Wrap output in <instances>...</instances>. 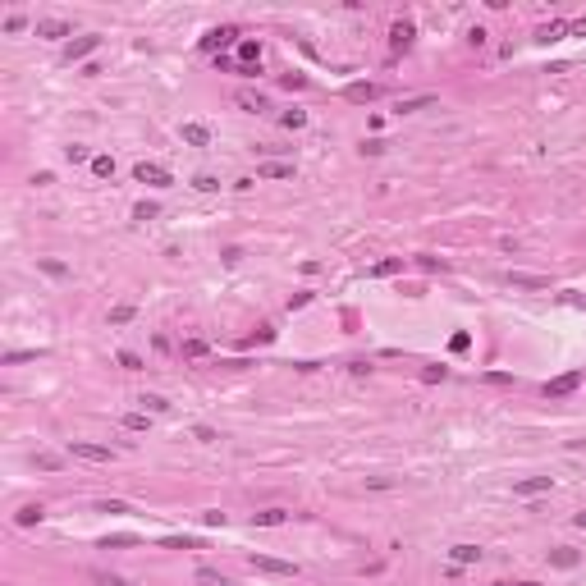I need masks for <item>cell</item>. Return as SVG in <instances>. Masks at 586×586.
<instances>
[{
	"mask_svg": "<svg viewBox=\"0 0 586 586\" xmlns=\"http://www.w3.org/2000/svg\"><path fill=\"white\" fill-rule=\"evenodd\" d=\"M37 266H42V270H46V275H51V280H64V275H69V266H64V261H55V257H42V261H37Z\"/></svg>",
	"mask_w": 586,
	"mask_h": 586,
	"instance_id": "obj_22",
	"label": "cell"
},
{
	"mask_svg": "<svg viewBox=\"0 0 586 586\" xmlns=\"http://www.w3.org/2000/svg\"><path fill=\"white\" fill-rule=\"evenodd\" d=\"M467 344H472L467 335H454V339H449V348H454V353H467Z\"/></svg>",
	"mask_w": 586,
	"mask_h": 586,
	"instance_id": "obj_43",
	"label": "cell"
},
{
	"mask_svg": "<svg viewBox=\"0 0 586 586\" xmlns=\"http://www.w3.org/2000/svg\"><path fill=\"white\" fill-rule=\"evenodd\" d=\"M37 467H42V472H55V467H60V458H55V454H37Z\"/></svg>",
	"mask_w": 586,
	"mask_h": 586,
	"instance_id": "obj_35",
	"label": "cell"
},
{
	"mask_svg": "<svg viewBox=\"0 0 586 586\" xmlns=\"http://www.w3.org/2000/svg\"><path fill=\"white\" fill-rule=\"evenodd\" d=\"M285 522H289L285 509H261V513H252V527H285Z\"/></svg>",
	"mask_w": 586,
	"mask_h": 586,
	"instance_id": "obj_16",
	"label": "cell"
},
{
	"mask_svg": "<svg viewBox=\"0 0 586 586\" xmlns=\"http://www.w3.org/2000/svg\"><path fill=\"white\" fill-rule=\"evenodd\" d=\"M193 188H197V193H216L220 179H216V174H197V179H193Z\"/></svg>",
	"mask_w": 586,
	"mask_h": 586,
	"instance_id": "obj_29",
	"label": "cell"
},
{
	"mask_svg": "<svg viewBox=\"0 0 586 586\" xmlns=\"http://www.w3.org/2000/svg\"><path fill=\"white\" fill-rule=\"evenodd\" d=\"M120 367L124 371H142V357L138 353H120Z\"/></svg>",
	"mask_w": 586,
	"mask_h": 586,
	"instance_id": "obj_34",
	"label": "cell"
},
{
	"mask_svg": "<svg viewBox=\"0 0 586 586\" xmlns=\"http://www.w3.org/2000/svg\"><path fill=\"white\" fill-rule=\"evenodd\" d=\"M413 37H417V28L408 23V18H398V23L389 28V51H394V55H403L408 46H413Z\"/></svg>",
	"mask_w": 586,
	"mask_h": 586,
	"instance_id": "obj_6",
	"label": "cell"
},
{
	"mask_svg": "<svg viewBox=\"0 0 586 586\" xmlns=\"http://www.w3.org/2000/svg\"><path fill=\"white\" fill-rule=\"evenodd\" d=\"M101 586H133V582H124V578H115V573H110V578H101Z\"/></svg>",
	"mask_w": 586,
	"mask_h": 586,
	"instance_id": "obj_46",
	"label": "cell"
},
{
	"mask_svg": "<svg viewBox=\"0 0 586 586\" xmlns=\"http://www.w3.org/2000/svg\"><path fill=\"white\" fill-rule=\"evenodd\" d=\"M124 426H129V431H146L151 417H146V413H124Z\"/></svg>",
	"mask_w": 586,
	"mask_h": 586,
	"instance_id": "obj_27",
	"label": "cell"
},
{
	"mask_svg": "<svg viewBox=\"0 0 586 586\" xmlns=\"http://www.w3.org/2000/svg\"><path fill=\"white\" fill-rule=\"evenodd\" d=\"M444 376H449L444 367H426V371H422V380H426V385H435V380H444Z\"/></svg>",
	"mask_w": 586,
	"mask_h": 586,
	"instance_id": "obj_38",
	"label": "cell"
},
{
	"mask_svg": "<svg viewBox=\"0 0 586 586\" xmlns=\"http://www.w3.org/2000/svg\"><path fill=\"white\" fill-rule=\"evenodd\" d=\"M550 563H554V568H578L582 554H578V550H568V545H559V550H550Z\"/></svg>",
	"mask_w": 586,
	"mask_h": 586,
	"instance_id": "obj_17",
	"label": "cell"
},
{
	"mask_svg": "<svg viewBox=\"0 0 586 586\" xmlns=\"http://www.w3.org/2000/svg\"><path fill=\"white\" fill-rule=\"evenodd\" d=\"M563 33H568V23H563V18H554V23H545L541 33H536V42H545V46H550V42H559Z\"/></svg>",
	"mask_w": 586,
	"mask_h": 586,
	"instance_id": "obj_19",
	"label": "cell"
},
{
	"mask_svg": "<svg viewBox=\"0 0 586 586\" xmlns=\"http://www.w3.org/2000/svg\"><path fill=\"white\" fill-rule=\"evenodd\" d=\"M64 161H69V165H83V161H87V146H78V142L64 146Z\"/></svg>",
	"mask_w": 586,
	"mask_h": 586,
	"instance_id": "obj_33",
	"label": "cell"
},
{
	"mask_svg": "<svg viewBox=\"0 0 586 586\" xmlns=\"http://www.w3.org/2000/svg\"><path fill=\"white\" fill-rule=\"evenodd\" d=\"M193 435H197V440H202V444H216V440H220L216 431H211V426H193Z\"/></svg>",
	"mask_w": 586,
	"mask_h": 586,
	"instance_id": "obj_36",
	"label": "cell"
},
{
	"mask_svg": "<svg viewBox=\"0 0 586 586\" xmlns=\"http://www.w3.org/2000/svg\"><path fill=\"white\" fill-rule=\"evenodd\" d=\"M234 105H243L248 115H261V110H266V96L252 92V87H243V92H234Z\"/></svg>",
	"mask_w": 586,
	"mask_h": 586,
	"instance_id": "obj_11",
	"label": "cell"
},
{
	"mask_svg": "<svg viewBox=\"0 0 586 586\" xmlns=\"http://www.w3.org/2000/svg\"><path fill=\"white\" fill-rule=\"evenodd\" d=\"M248 568L252 573H266V578H298V563L270 559V554H248Z\"/></svg>",
	"mask_w": 586,
	"mask_h": 586,
	"instance_id": "obj_1",
	"label": "cell"
},
{
	"mask_svg": "<svg viewBox=\"0 0 586 586\" xmlns=\"http://www.w3.org/2000/svg\"><path fill=\"white\" fill-rule=\"evenodd\" d=\"M197 582H202V586H234L229 578H220V573H211V568H202V573H197Z\"/></svg>",
	"mask_w": 586,
	"mask_h": 586,
	"instance_id": "obj_30",
	"label": "cell"
},
{
	"mask_svg": "<svg viewBox=\"0 0 586 586\" xmlns=\"http://www.w3.org/2000/svg\"><path fill=\"white\" fill-rule=\"evenodd\" d=\"M486 380H490V385H513V376H509V371H490Z\"/></svg>",
	"mask_w": 586,
	"mask_h": 586,
	"instance_id": "obj_42",
	"label": "cell"
},
{
	"mask_svg": "<svg viewBox=\"0 0 586 586\" xmlns=\"http://www.w3.org/2000/svg\"><path fill=\"white\" fill-rule=\"evenodd\" d=\"M92 174H96V179H110V174H115V161H110V156H92Z\"/></svg>",
	"mask_w": 586,
	"mask_h": 586,
	"instance_id": "obj_24",
	"label": "cell"
},
{
	"mask_svg": "<svg viewBox=\"0 0 586 586\" xmlns=\"http://www.w3.org/2000/svg\"><path fill=\"white\" fill-rule=\"evenodd\" d=\"M257 179H293V161H261Z\"/></svg>",
	"mask_w": 586,
	"mask_h": 586,
	"instance_id": "obj_10",
	"label": "cell"
},
{
	"mask_svg": "<svg viewBox=\"0 0 586 586\" xmlns=\"http://www.w3.org/2000/svg\"><path fill=\"white\" fill-rule=\"evenodd\" d=\"M42 517H46V509H42V504H23V509L14 513V527H37Z\"/></svg>",
	"mask_w": 586,
	"mask_h": 586,
	"instance_id": "obj_15",
	"label": "cell"
},
{
	"mask_svg": "<svg viewBox=\"0 0 586 586\" xmlns=\"http://www.w3.org/2000/svg\"><path fill=\"white\" fill-rule=\"evenodd\" d=\"M435 96H408V101H398V115H413V110H426Z\"/></svg>",
	"mask_w": 586,
	"mask_h": 586,
	"instance_id": "obj_23",
	"label": "cell"
},
{
	"mask_svg": "<svg viewBox=\"0 0 586 586\" xmlns=\"http://www.w3.org/2000/svg\"><path fill=\"white\" fill-rule=\"evenodd\" d=\"M500 586H541V582H500Z\"/></svg>",
	"mask_w": 586,
	"mask_h": 586,
	"instance_id": "obj_48",
	"label": "cell"
},
{
	"mask_svg": "<svg viewBox=\"0 0 586 586\" xmlns=\"http://www.w3.org/2000/svg\"><path fill=\"white\" fill-rule=\"evenodd\" d=\"M23 23H28L23 14H9V18H5V33H23Z\"/></svg>",
	"mask_w": 586,
	"mask_h": 586,
	"instance_id": "obj_39",
	"label": "cell"
},
{
	"mask_svg": "<svg viewBox=\"0 0 586 586\" xmlns=\"http://www.w3.org/2000/svg\"><path fill=\"white\" fill-rule=\"evenodd\" d=\"M449 559H454V568H463V563H481V545H454Z\"/></svg>",
	"mask_w": 586,
	"mask_h": 586,
	"instance_id": "obj_14",
	"label": "cell"
},
{
	"mask_svg": "<svg viewBox=\"0 0 586 586\" xmlns=\"http://www.w3.org/2000/svg\"><path fill=\"white\" fill-rule=\"evenodd\" d=\"M188 545H197V541H188V536L179 541V536H170V541H165V550H188Z\"/></svg>",
	"mask_w": 586,
	"mask_h": 586,
	"instance_id": "obj_40",
	"label": "cell"
},
{
	"mask_svg": "<svg viewBox=\"0 0 586 586\" xmlns=\"http://www.w3.org/2000/svg\"><path fill=\"white\" fill-rule=\"evenodd\" d=\"M138 403L146 408V413H170V403H165V398H161V394H142V398H138Z\"/></svg>",
	"mask_w": 586,
	"mask_h": 586,
	"instance_id": "obj_25",
	"label": "cell"
},
{
	"mask_svg": "<svg viewBox=\"0 0 586 586\" xmlns=\"http://www.w3.org/2000/svg\"><path fill=\"white\" fill-rule=\"evenodd\" d=\"M243 42V33H239V28H234V23H224V28H211V33L207 37H202V51H224V46H239Z\"/></svg>",
	"mask_w": 586,
	"mask_h": 586,
	"instance_id": "obj_3",
	"label": "cell"
},
{
	"mask_svg": "<svg viewBox=\"0 0 586 586\" xmlns=\"http://www.w3.org/2000/svg\"><path fill=\"white\" fill-rule=\"evenodd\" d=\"M96 509H101V513H129V504H120V500H101Z\"/></svg>",
	"mask_w": 586,
	"mask_h": 586,
	"instance_id": "obj_37",
	"label": "cell"
},
{
	"mask_svg": "<svg viewBox=\"0 0 586 586\" xmlns=\"http://www.w3.org/2000/svg\"><path fill=\"white\" fill-rule=\"evenodd\" d=\"M344 101H353V105L380 101V83H348V87H344Z\"/></svg>",
	"mask_w": 586,
	"mask_h": 586,
	"instance_id": "obj_7",
	"label": "cell"
},
{
	"mask_svg": "<svg viewBox=\"0 0 586 586\" xmlns=\"http://www.w3.org/2000/svg\"><path fill=\"white\" fill-rule=\"evenodd\" d=\"M179 133H183V142H188V146H207L211 142V129H207V124H197V120H188Z\"/></svg>",
	"mask_w": 586,
	"mask_h": 586,
	"instance_id": "obj_12",
	"label": "cell"
},
{
	"mask_svg": "<svg viewBox=\"0 0 586 586\" xmlns=\"http://www.w3.org/2000/svg\"><path fill=\"white\" fill-rule=\"evenodd\" d=\"M578 385H582V376H578V371H563V376L545 380V385H541V394H545V398H568Z\"/></svg>",
	"mask_w": 586,
	"mask_h": 586,
	"instance_id": "obj_5",
	"label": "cell"
},
{
	"mask_svg": "<svg viewBox=\"0 0 586 586\" xmlns=\"http://www.w3.org/2000/svg\"><path fill=\"white\" fill-rule=\"evenodd\" d=\"M133 316H138V307H133V302H120V307H110V326H129Z\"/></svg>",
	"mask_w": 586,
	"mask_h": 586,
	"instance_id": "obj_20",
	"label": "cell"
},
{
	"mask_svg": "<svg viewBox=\"0 0 586 586\" xmlns=\"http://www.w3.org/2000/svg\"><path fill=\"white\" fill-rule=\"evenodd\" d=\"M74 28L64 23V18H42V23H37V37H69Z\"/></svg>",
	"mask_w": 586,
	"mask_h": 586,
	"instance_id": "obj_18",
	"label": "cell"
},
{
	"mask_svg": "<svg viewBox=\"0 0 586 586\" xmlns=\"http://www.w3.org/2000/svg\"><path fill=\"white\" fill-rule=\"evenodd\" d=\"M96 46H101V37H96V33L78 37V42H69V46H64V64H74V60H87V55H92Z\"/></svg>",
	"mask_w": 586,
	"mask_h": 586,
	"instance_id": "obj_8",
	"label": "cell"
},
{
	"mask_svg": "<svg viewBox=\"0 0 586 586\" xmlns=\"http://www.w3.org/2000/svg\"><path fill=\"white\" fill-rule=\"evenodd\" d=\"M504 280H509L513 289H550V275H522V270H509Z\"/></svg>",
	"mask_w": 586,
	"mask_h": 586,
	"instance_id": "obj_13",
	"label": "cell"
},
{
	"mask_svg": "<svg viewBox=\"0 0 586 586\" xmlns=\"http://www.w3.org/2000/svg\"><path fill=\"white\" fill-rule=\"evenodd\" d=\"M28 357H37V348H14V353H5V367H14V362H28Z\"/></svg>",
	"mask_w": 586,
	"mask_h": 586,
	"instance_id": "obj_32",
	"label": "cell"
},
{
	"mask_svg": "<svg viewBox=\"0 0 586 586\" xmlns=\"http://www.w3.org/2000/svg\"><path fill=\"white\" fill-rule=\"evenodd\" d=\"M280 124H285V129H302L307 115H302V110H285V115H280Z\"/></svg>",
	"mask_w": 586,
	"mask_h": 586,
	"instance_id": "obj_31",
	"label": "cell"
},
{
	"mask_svg": "<svg viewBox=\"0 0 586 586\" xmlns=\"http://www.w3.org/2000/svg\"><path fill=\"white\" fill-rule=\"evenodd\" d=\"M69 458H83V463H110V449L105 444H92V440H69Z\"/></svg>",
	"mask_w": 586,
	"mask_h": 586,
	"instance_id": "obj_4",
	"label": "cell"
},
{
	"mask_svg": "<svg viewBox=\"0 0 586 586\" xmlns=\"http://www.w3.org/2000/svg\"><path fill=\"white\" fill-rule=\"evenodd\" d=\"M133 179H138V183H151V188H170L174 174L165 170L161 161H138V165H133Z\"/></svg>",
	"mask_w": 586,
	"mask_h": 586,
	"instance_id": "obj_2",
	"label": "cell"
},
{
	"mask_svg": "<svg viewBox=\"0 0 586 586\" xmlns=\"http://www.w3.org/2000/svg\"><path fill=\"white\" fill-rule=\"evenodd\" d=\"M573 527H582V532H586V509H582L578 517H573Z\"/></svg>",
	"mask_w": 586,
	"mask_h": 586,
	"instance_id": "obj_47",
	"label": "cell"
},
{
	"mask_svg": "<svg viewBox=\"0 0 586 586\" xmlns=\"http://www.w3.org/2000/svg\"><path fill=\"white\" fill-rule=\"evenodd\" d=\"M554 486V476H527V481L513 486V495H522V500H532V495H545Z\"/></svg>",
	"mask_w": 586,
	"mask_h": 586,
	"instance_id": "obj_9",
	"label": "cell"
},
{
	"mask_svg": "<svg viewBox=\"0 0 586 586\" xmlns=\"http://www.w3.org/2000/svg\"><path fill=\"white\" fill-rule=\"evenodd\" d=\"M394 270H403V257H389V261H376V266H371L367 275H376V280H380V275H394Z\"/></svg>",
	"mask_w": 586,
	"mask_h": 586,
	"instance_id": "obj_21",
	"label": "cell"
},
{
	"mask_svg": "<svg viewBox=\"0 0 586 586\" xmlns=\"http://www.w3.org/2000/svg\"><path fill=\"white\" fill-rule=\"evenodd\" d=\"M202 522H207V527H224V513H216V509H207V513H202Z\"/></svg>",
	"mask_w": 586,
	"mask_h": 586,
	"instance_id": "obj_41",
	"label": "cell"
},
{
	"mask_svg": "<svg viewBox=\"0 0 586 586\" xmlns=\"http://www.w3.org/2000/svg\"><path fill=\"white\" fill-rule=\"evenodd\" d=\"M156 216H161L156 202H138V207H133V220H156Z\"/></svg>",
	"mask_w": 586,
	"mask_h": 586,
	"instance_id": "obj_26",
	"label": "cell"
},
{
	"mask_svg": "<svg viewBox=\"0 0 586 586\" xmlns=\"http://www.w3.org/2000/svg\"><path fill=\"white\" fill-rule=\"evenodd\" d=\"M183 357H207V339H183Z\"/></svg>",
	"mask_w": 586,
	"mask_h": 586,
	"instance_id": "obj_28",
	"label": "cell"
},
{
	"mask_svg": "<svg viewBox=\"0 0 586 586\" xmlns=\"http://www.w3.org/2000/svg\"><path fill=\"white\" fill-rule=\"evenodd\" d=\"M417 266H422V270H444V261H435V257H417Z\"/></svg>",
	"mask_w": 586,
	"mask_h": 586,
	"instance_id": "obj_44",
	"label": "cell"
},
{
	"mask_svg": "<svg viewBox=\"0 0 586 586\" xmlns=\"http://www.w3.org/2000/svg\"><path fill=\"white\" fill-rule=\"evenodd\" d=\"M568 33H573V37H586V18H578V23H568Z\"/></svg>",
	"mask_w": 586,
	"mask_h": 586,
	"instance_id": "obj_45",
	"label": "cell"
}]
</instances>
